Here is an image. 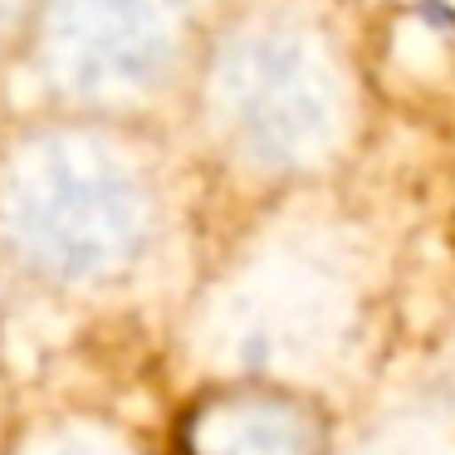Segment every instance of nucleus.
<instances>
[{"label":"nucleus","mask_w":455,"mask_h":455,"mask_svg":"<svg viewBox=\"0 0 455 455\" xmlns=\"http://www.w3.org/2000/svg\"><path fill=\"white\" fill-rule=\"evenodd\" d=\"M363 123V64L328 0H206L177 128L211 172L289 196L338 177Z\"/></svg>","instance_id":"1"},{"label":"nucleus","mask_w":455,"mask_h":455,"mask_svg":"<svg viewBox=\"0 0 455 455\" xmlns=\"http://www.w3.org/2000/svg\"><path fill=\"white\" fill-rule=\"evenodd\" d=\"M172 226V128L15 108L0 118V255L60 294L123 289Z\"/></svg>","instance_id":"2"},{"label":"nucleus","mask_w":455,"mask_h":455,"mask_svg":"<svg viewBox=\"0 0 455 455\" xmlns=\"http://www.w3.org/2000/svg\"><path fill=\"white\" fill-rule=\"evenodd\" d=\"M206 0H40L15 89L25 108L177 128Z\"/></svg>","instance_id":"3"},{"label":"nucleus","mask_w":455,"mask_h":455,"mask_svg":"<svg viewBox=\"0 0 455 455\" xmlns=\"http://www.w3.org/2000/svg\"><path fill=\"white\" fill-rule=\"evenodd\" d=\"M353 275L328 230H284L259 240L255 255L216 294V328L240 377H279L328 353L347 328Z\"/></svg>","instance_id":"4"},{"label":"nucleus","mask_w":455,"mask_h":455,"mask_svg":"<svg viewBox=\"0 0 455 455\" xmlns=\"http://www.w3.org/2000/svg\"><path fill=\"white\" fill-rule=\"evenodd\" d=\"M181 455H328V416L279 377H230L177 426Z\"/></svg>","instance_id":"5"},{"label":"nucleus","mask_w":455,"mask_h":455,"mask_svg":"<svg viewBox=\"0 0 455 455\" xmlns=\"http://www.w3.org/2000/svg\"><path fill=\"white\" fill-rule=\"evenodd\" d=\"M20 455H132V451L113 431H99V426H54L40 441L25 445Z\"/></svg>","instance_id":"6"},{"label":"nucleus","mask_w":455,"mask_h":455,"mask_svg":"<svg viewBox=\"0 0 455 455\" xmlns=\"http://www.w3.org/2000/svg\"><path fill=\"white\" fill-rule=\"evenodd\" d=\"M35 11H40V0H0V93L15 89V69H20Z\"/></svg>","instance_id":"7"}]
</instances>
